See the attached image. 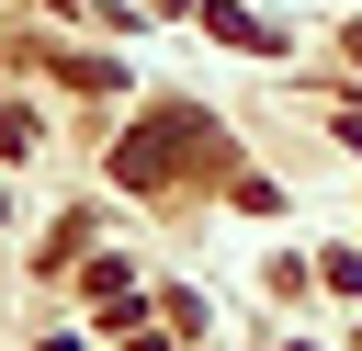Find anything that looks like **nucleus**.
<instances>
[{"label": "nucleus", "instance_id": "1", "mask_svg": "<svg viewBox=\"0 0 362 351\" xmlns=\"http://www.w3.org/2000/svg\"><path fill=\"white\" fill-rule=\"evenodd\" d=\"M181 159H215V125H204V113H158V125H136L113 170H124V192H158Z\"/></svg>", "mask_w": 362, "mask_h": 351}]
</instances>
